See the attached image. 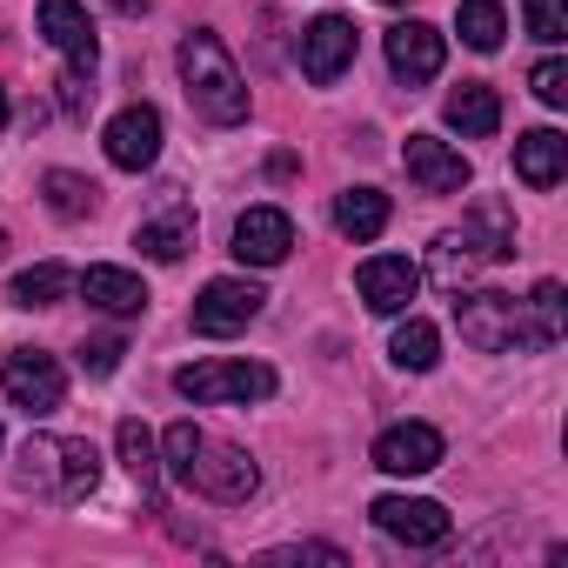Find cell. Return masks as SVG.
Listing matches in <instances>:
<instances>
[{
	"mask_svg": "<svg viewBox=\"0 0 568 568\" xmlns=\"http://www.w3.org/2000/svg\"><path fill=\"white\" fill-rule=\"evenodd\" d=\"M181 88H187L201 121H214V128H241L247 121V81H241L234 54L221 48V34H207V28H194L181 41Z\"/></svg>",
	"mask_w": 568,
	"mask_h": 568,
	"instance_id": "cell-1",
	"label": "cell"
},
{
	"mask_svg": "<svg viewBox=\"0 0 568 568\" xmlns=\"http://www.w3.org/2000/svg\"><path fill=\"white\" fill-rule=\"evenodd\" d=\"M14 481L41 501H88L101 481V455H94V442H74V435H28Z\"/></svg>",
	"mask_w": 568,
	"mask_h": 568,
	"instance_id": "cell-2",
	"label": "cell"
},
{
	"mask_svg": "<svg viewBox=\"0 0 568 568\" xmlns=\"http://www.w3.org/2000/svg\"><path fill=\"white\" fill-rule=\"evenodd\" d=\"M455 328L475 355H508V348H535L528 335V302L501 295V288H475L455 302Z\"/></svg>",
	"mask_w": 568,
	"mask_h": 568,
	"instance_id": "cell-3",
	"label": "cell"
},
{
	"mask_svg": "<svg viewBox=\"0 0 568 568\" xmlns=\"http://www.w3.org/2000/svg\"><path fill=\"white\" fill-rule=\"evenodd\" d=\"M174 481L194 488V495H207V501H221V508H234V501H247V495L261 488V468H254V455H241V448L201 435L194 455H187V468H181Z\"/></svg>",
	"mask_w": 568,
	"mask_h": 568,
	"instance_id": "cell-4",
	"label": "cell"
},
{
	"mask_svg": "<svg viewBox=\"0 0 568 568\" xmlns=\"http://www.w3.org/2000/svg\"><path fill=\"white\" fill-rule=\"evenodd\" d=\"M174 388L187 402H201V408H214V402H267L274 395V368L267 362H187L174 375Z\"/></svg>",
	"mask_w": 568,
	"mask_h": 568,
	"instance_id": "cell-5",
	"label": "cell"
},
{
	"mask_svg": "<svg viewBox=\"0 0 568 568\" xmlns=\"http://www.w3.org/2000/svg\"><path fill=\"white\" fill-rule=\"evenodd\" d=\"M0 395H8L21 415H54L61 402H68V375H61V362L54 355H41V348H14L8 362H0Z\"/></svg>",
	"mask_w": 568,
	"mask_h": 568,
	"instance_id": "cell-6",
	"label": "cell"
},
{
	"mask_svg": "<svg viewBox=\"0 0 568 568\" xmlns=\"http://www.w3.org/2000/svg\"><path fill=\"white\" fill-rule=\"evenodd\" d=\"M368 515H375L382 535H395V541H408V548H442V541L455 535V515H448L442 501H428V495H382Z\"/></svg>",
	"mask_w": 568,
	"mask_h": 568,
	"instance_id": "cell-7",
	"label": "cell"
},
{
	"mask_svg": "<svg viewBox=\"0 0 568 568\" xmlns=\"http://www.w3.org/2000/svg\"><path fill=\"white\" fill-rule=\"evenodd\" d=\"M261 288L254 281H234V274H221V281H207L201 288V302H194V335H207V342H221V335H241L254 315H261Z\"/></svg>",
	"mask_w": 568,
	"mask_h": 568,
	"instance_id": "cell-8",
	"label": "cell"
},
{
	"mask_svg": "<svg viewBox=\"0 0 568 568\" xmlns=\"http://www.w3.org/2000/svg\"><path fill=\"white\" fill-rule=\"evenodd\" d=\"M355 68V21L348 14H322L302 28V74L315 88H335L342 74Z\"/></svg>",
	"mask_w": 568,
	"mask_h": 568,
	"instance_id": "cell-9",
	"label": "cell"
},
{
	"mask_svg": "<svg viewBox=\"0 0 568 568\" xmlns=\"http://www.w3.org/2000/svg\"><path fill=\"white\" fill-rule=\"evenodd\" d=\"M101 148H108V161H114V168H128V174H141V168H154V161H161V114H154L148 101H134V108H121V114L108 121V134H101Z\"/></svg>",
	"mask_w": 568,
	"mask_h": 568,
	"instance_id": "cell-10",
	"label": "cell"
},
{
	"mask_svg": "<svg viewBox=\"0 0 568 568\" xmlns=\"http://www.w3.org/2000/svg\"><path fill=\"white\" fill-rule=\"evenodd\" d=\"M355 288H362V302L375 315H408V302L422 295V267L408 254H375V261H362Z\"/></svg>",
	"mask_w": 568,
	"mask_h": 568,
	"instance_id": "cell-11",
	"label": "cell"
},
{
	"mask_svg": "<svg viewBox=\"0 0 568 568\" xmlns=\"http://www.w3.org/2000/svg\"><path fill=\"white\" fill-rule=\"evenodd\" d=\"M402 168H408V181H415L422 194H462V187H468V154L448 148V141H435V134H408Z\"/></svg>",
	"mask_w": 568,
	"mask_h": 568,
	"instance_id": "cell-12",
	"label": "cell"
},
{
	"mask_svg": "<svg viewBox=\"0 0 568 568\" xmlns=\"http://www.w3.org/2000/svg\"><path fill=\"white\" fill-rule=\"evenodd\" d=\"M442 462V428L428 422H395L375 435V468L382 475H428Z\"/></svg>",
	"mask_w": 568,
	"mask_h": 568,
	"instance_id": "cell-13",
	"label": "cell"
},
{
	"mask_svg": "<svg viewBox=\"0 0 568 568\" xmlns=\"http://www.w3.org/2000/svg\"><path fill=\"white\" fill-rule=\"evenodd\" d=\"M288 247H295V221L281 214V207H247L234 221V254L247 267H281V261H288Z\"/></svg>",
	"mask_w": 568,
	"mask_h": 568,
	"instance_id": "cell-14",
	"label": "cell"
},
{
	"mask_svg": "<svg viewBox=\"0 0 568 568\" xmlns=\"http://www.w3.org/2000/svg\"><path fill=\"white\" fill-rule=\"evenodd\" d=\"M442 61H448V41H442L428 21H402V28H388V68H395V81L422 88V81L442 74Z\"/></svg>",
	"mask_w": 568,
	"mask_h": 568,
	"instance_id": "cell-15",
	"label": "cell"
},
{
	"mask_svg": "<svg viewBox=\"0 0 568 568\" xmlns=\"http://www.w3.org/2000/svg\"><path fill=\"white\" fill-rule=\"evenodd\" d=\"M41 34L68 54V68H74V74H94L101 41H94V21H88L81 0H41Z\"/></svg>",
	"mask_w": 568,
	"mask_h": 568,
	"instance_id": "cell-16",
	"label": "cell"
},
{
	"mask_svg": "<svg viewBox=\"0 0 568 568\" xmlns=\"http://www.w3.org/2000/svg\"><path fill=\"white\" fill-rule=\"evenodd\" d=\"M134 247H141L148 261H168V267H174V261L194 247V214H187L181 201H168L161 214H148V221L134 227Z\"/></svg>",
	"mask_w": 568,
	"mask_h": 568,
	"instance_id": "cell-17",
	"label": "cell"
},
{
	"mask_svg": "<svg viewBox=\"0 0 568 568\" xmlns=\"http://www.w3.org/2000/svg\"><path fill=\"white\" fill-rule=\"evenodd\" d=\"M448 128L462 134V141H488L495 128H501V94L495 88H481V81H462L455 94H448Z\"/></svg>",
	"mask_w": 568,
	"mask_h": 568,
	"instance_id": "cell-18",
	"label": "cell"
},
{
	"mask_svg": "<svg viewBox=\"0 0 568 568\" xmlns=\"http://www.w3.org/2000/svg\"><path fill=\"white\" fill-rule=\"evenodd\" d=\"M515 174H521L528 187H541V194H548V187L568 174V141H561L555 128H535V134H521V141H515Z\"/></svg>",
	"mask_w": 568,
	"mask_h": 568,
	"instance_id": "cell-19",
	"label": "cell"
},
{
	"mask_svg": "<svg viewBox=\"0 0 568 568\" xmlns=\"http://www.w3.org/2000/svg\"><path fill=\"white\" fill-rule=\"evenodd\" d=\"M81 295H88V308H101V315H141V308H148L141 274H128V267H88V274H81Z\"/></svg>",
	"mask_w": 568,
	"mask_h": 568,
	"instance_id": "cell-20",
	"label": "cell"
},
{
	"mask_svg": "<svg viewBox=\"0 0 568 568\" xmlns=\"http://www.w3.org/2000/svg\"><path fill=\"white\" fill-rule=\"evenodd\" d=\"M114 442H121V462H128V475L141 481V495H148V501H161V481H168V468H161V442H154V428L128 415V422L114 428Z\"/></svg>",
	"mask_w": 568,
	"mask_h": 568,
	"instance_id": "cell-21",
	"label": "cell"
},
{
	"mask_svg": "<svg viewBox=\"0 0 568 568\" xmlns=\"http://www.w3.org/2000/svg\"><path fill=\"white\" fill-rule=\"evenodd\" d=\"M335 227H342L348 241H375V234L388 227V194H382V187H348V194L335 201Z\"/></svg>",
	"mask_w": 568,
	"mask_h": 568,
	"instance_id": "cell-22",
	"label": "cell"
},
{
	"mask_svg": "<svg viewBox=\"0 0 568 568\" xmlns=\"http://www.w3.org/2000/svg\"><path fill=\"white\" fill-rule=\"evenodd\" d=\"M68 288H74V274H68L61 261H41V267H21V274H14L8 302H14V308H54Z\"/></svg>",
	"mask_w": 568,
	"mask_h": 568,
	"instance_id": "cell-23",
	"label": "cell"
},
{
	"mask_svg": "<svg viewBox=\"0 0 568 568\" xmlns=\"http://www.w3.org/2000/svg\"><path fill=\"white\" fill-rule=\"evenodd\" d=\"M388 355H395V368H408V375H428V368L442 362V335H435V322H422V315H408V322L395 328V342H388Z\"/></svg>",
	"mask_w": 568,
	"mask_h": 568,
	"instance_id": "cell-24",
	"label": "cell"
},
{
	"mask_svg": "<svg viewBox=\"0 0 568 568\" xmlns=\"http://www.w3.org/2000/svg\"><path fill=\"white\" fill-rule=\"evenodd\" d=\"M41 194H48V207H54L61 221H88V214L101 207V187H94L88 174H68V168H54V174L41 181Z\"/></svg>",
	"mask_w": 568,
	"mask_h": 568,
	"instance_id": "cell-25",
	"label": "cell"
},
{
	"mask_svg": "<svg viewBox=\"0 0 568 568\" xmlns=\"http://www.w3.org/2000/svg\"><path fill=\"white\" fill-rule=\"evenodd\" d=\"M455 28H462V41H468L475 54H495L501 34H508V14H501V0H462Z\"/></svg>",
	"mask_w": 568,
	"mask_h": 568,
	"instance_id": "cell-26",
	"label": "cell"
},
{
	"mask_svg": "<svg viewBox=\"0 0 568 568\" xmlns=\"http://www.w3.org/2000/svg\"><path fill=\"white\" fill-rule=\"evenodd\" d=\"M468 241L481 247V261H508V254H515V227H508L501 201H481V207H475V227H468Z\"/></svg>",
	"mask_w": 568,
	"mask_h": 568,
	"instance_id": "cell-27",
	"label": "cell"
},
{
	"mask_svg": "<svg viewBox=\"0 0 568 568\" xmlns=\"http://www.w3.org/2000/svg\"><path fill=\"white\" fill-rule=\"evenodd\" d=\"M528 335H535V348L561 342V281H535V295H528Z\"/></svg>",
	"mask_w": 568,
	"mask_h": 568,
	"instance_id": "cell-28",
	"label": "cell"
},
{
	"mask_svg": "<svg viewBox=\"0 0 568 568\" xmlns=\"http://www.w3.org/2000/svg\"><path fill=\"white\" fill-rule=\"evenodd\" d=\"M475 261H481V247L468 241V227H462V234H442V241H435V274L448 281V288H462V281L475 274Z\"/></svg>",
	"mask_w": 568,
	"mask_h": 568,
	"instance_id": "cell-29",
	"label": "cell"
},
{
	"mask_svg": "<svg viewBox=\"0 0 568 568\" xmlns=\"http://www.w3.org/2000/svg\"><path fill=\"white\" fill-rule=\"evenodd\" d=\"M521 14H528V34L541 48H561L568 41V0H521Z\"/></svg>",
	"mask_w": 568,
	"mask_h": 568,
	"instance_id": "cell-30",
	"label": "cell"
},
{
	"mask_svg": "<svg viewBox=\"0 0 568 568\" xmlns=\"http://www.w3.org/2000/svg\"><path fill=\"white\" fill-rule=\"evenodd\" d=\"M528 88H535V101H541V108H568V61H555V54H548V61L528 74Z\"/></svg>",
	"mask_w": 568,
	"mask_h": 568,
	"instance_id": "cell-31",
	"label": "cell"
},
{
	"mask_svg": "<svg viewBox=\"0 0 568 568\" xmlns=\"http://www.w3.org/2000/svg\"><path fill=\"white\" fill-rule=\"evenodd\" d=\"M121 355H128V342H121V335H94V342H81V368H88V375H114V368H121Z\"/></svg>",
	"mask_w": 568,
	"mask_h": 568,
	"instance_id": "cell-32",
	"label": "cell"
},
{
	"mask_svg": "<svg viewBox=\"0 0 568 568\" xmlns=\"http://www.w3.org/2000/svg\"><path fill=\"white\" fill-rule=\"evenodd\" d=\"M88 81H94V74H74V68H68V81H61V108H68V114H88V101H94Z\"/></svg>",
	"mask_w": 568,
	"mask_h": 568,
	"instance_id": "cell-33",
	"label": "cell"
},
{
	"mask_svg": "<svg viewBox=\"0 0 568 568\" xmlns=\"http://www.w3.org/2000/svg\"><path fill=\"white\" fill-rule=\"evenodd\" d=\"M267 561H335V568H342L348 555H342V548H315V541H308V548H267Z\"/></svg>",
	"mask_w": 568,
	"mask_h": 568,
	"instance_id": "cell-34",
	"label": "cell"
},
{
	"mask_svg": "<svg viewBox=\"0 0 568 568\" xmlns=\"http://www.w3.org/2000/svg\"><path fill=\"white\" fill-rule=\"evenodd\" d=\"M0 128H8V94H0Z\"/></svg>",
	"mask_w": 568,
	"mask_h": 568,
	"instance_id": "cell-35",
	"label": "cell"
},
{
	"mask_svg": "<svg viewBox=\"0 0 568 568\" xmlns=\"http://www.w3.org/2000/svg\"><path fill=\"white\" fill-rule=\"evenodd\" d=\"M0 254H8V227H0Z\"/></svg>",
	"mask_w": 568,
	"mask_h": 568,
	"instance_id": "cell-36",
	"label": "cell"
},
{
	"mask_svg": "<svg viewBox=\"0 0 568 568\" xmlns=\"http://www.w3.org/2000/svg\"><path fill=\"white\" fill-rule=\"evenodd\" d=\"M388 8H402V0H388Z\"/></svg>",
	"mask_w": 568,
	"mask_h": 568,
	"instance_id": "cell-37",
	"label": "cell"
}]
</instances>
